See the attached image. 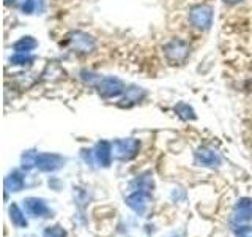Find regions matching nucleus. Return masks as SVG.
I'll use <instances>...</instances> for the list:
<instances>
[{
	"mask_svg": "<svg viewBox=\"0 0 252 237\" xmlns=\"http://www.w3.org/2000/svg\"><path fill=\"white\" fill-rule=\"evenodd\" d=\"M251 213H252V199H249V198H243V199L236 202V207H235V220L236 221L249 220Z\"/></svg>",
	"mask_w": 252,
	"mask_h": 237,
	"instance_id": "9b49d317",
	"label": "nucleus"
},
{
	"mask_svg": "<svg viewBox=\"0 0 252 237\" xmlns=\"http://www.w3.org/2000/svg\"><path fill=\"white\" fill-rule=\"evenodd\" d=\"M241 2H244V0H224L225 5H240Z\"/></svg>",
	"mask_w": 252,
	"mask_h": 237,
	"instance_id": "412c9836",
	"label": "nucleus"
},
{
	"mask_svg": "<svg viewBox=\"0 0 252 237\" xmlns=\"http://www.w3.org/2000/svg\"><path fill=\"white\" fill-rule=\"evenodd\" d=\"M189 44L183 40H172L167 44L164 46V54H165V59H167L172 65H180L183 63L188 55H189Z\"/></svg>",
	"mask_w": 252,
	"mask_h": 237,
	"instance_id": "f03ea898",
	"label": "nucleus"
},
{
	"mask_svg": "<svg viewBox=\"0 0 252 237\" xmlns=\"http://www.w3.org/2000/svg\"><path fill=\"white\" fill-rule=\"evenodd\" d=\"M43 237H68L66 229L60 226V225H52L47 226L43 233Z\"/></svg>",
	"mask_w": 252,
	"mask_h": 237,
	"instance_id": "dca6fc26",
	"label": "nucleus"
},
{
	"mask_svg": "<svg viewBox=\"0 0 252 237\" xmlns=\"http://www.w3.org/2000/svg\"><path fill=\"white\" fill-rule=\"evenodd\" d=\"M144 92L140 89H128L125 95V101H131V103H137L142 97H144Z\"/></svg>",
	"mask_w": 252,
	"mask_h": 237,
	"instance_id": "f3484780",
	"label": "nucleus"
},
{
	"mask_svg": "<svg viewBox=\"0 0 252 237\" xmlns=\"http://www.w3.org/2000/svg\"><path fill=\"white\" fill-rule=\"evenodd\" d=\"M6 3H11V2H16V0H5Z\"/></svg>",
	"mask_w": 252,
	"mask_h": 237,
	"instance_id": "4be33fe9",
	"label": "nucleus"
},
{
	"mask_svg": "<svg viewBox=\"0 0 252 237\" xmlns=\"http://www.w3.org/2000/svg\"><path fill=\"white\" fill-rule=\"evenodd\" d=\"M24 209L32 217H49L51 215V209L47 207V204L43 199H38V198H27L24 199Z\"/></svg>",
	"mask_w": 252,
	"mask_h": 237,
	"instance_id": "6e6552de",
	"label": "nucleus"
},
{
	"mask_svg": "<svg viewBox=\"0 0 252 237\" xmlns=\"http://www.w3.org/2000/svg\"><path fill=\"white\" fill-rule=\"evenodd\" d=\"M94 157H96V160L101 166H107L112 163V158H114V154H112V144L107 141H101L98 142L96 149H94Z\"/></svg>",
	"mask_w": 252,
	"mask_h": 237,
	"instance_id": "9d476101",
	"label": "nucleus"
},
{
	"mask_svg": "<svg viewBox=\"0 0 252 237\" xmlns=\"http://www.w3.org/2000/svg\"><path fill=\"white\" fill-rule=\"evenodd\" d=\"M24 188V177L19 171H13L10 176L5 177V190L8 192H21Z\"/></svg>",
	"mask_w": 252,
	"mask_h": 237,
	"instance_id": "f8f14e48",
	"label": "nucleus"
},
{
	"mask_svg": "<svg viewBox=\"0 0 252 237\" xmlns=\"http://www.w3.org/2000/svg\"><path fill=\"white\" fill-rule=\"evenodd\" d=\"M36 158H38V154L33 152V150H29V152H26L22 155V168L29 171L32 168H36Z\"/></svg>",
	"mask_w": 252,
	"mask_h": 237,
	"instance_id": "2eb2a0df",
	"label": "nucleus"
},
{
	"mask_svg": "<svg viewBox=\"0 0 252 237\" xmlns=\"http://www.w3.org/2000/svg\"><path fill=\"white\" fill-rule=\"evenodd\" d=\"M69 44L71 49L77 54H90L96 47L94 38L90 37L89 34H84V32H74L69 38Z\"/></svg>",
	"mask_w": 252,
	"mask_h": 237,
	"instance_id": "39448f33",
	"label": "nucleus"
},
{
	"mask_svg": "<svg viewBox=\"0 0 252 237\" xmlns=\"http://www.w3.org/2000/svg\"><path fill=\"white\" fill-rule=\"evenodd\" d=\"M189 22L197 30H207L210 29L213 22V10L208 5H197L189 13Z\"/></svg>",
	"mask_w": 252,
	"mask_h": 237,
	"instance_id": "7ed1b4c3",
	"label": "nucleus"
},
{
	"mask_svg": "<svg viewBox=\"0 0 252 237\" xmlns=\"http://www.w3.org/2000/svg\"><path fill=\"white\" fill-rule=\"evenodd\" d=\"M10 218L13 221V225H16L18 228H27V218L24 215V212L19 209L18 204H13L10 207Z\"/></svg>",
	"mask_w": 252,
	"mask_h": 237,
	"instance_id": "4468645a",
	"label": "nucleus"
},
{
	"mask_svg": "<svg viewBox=\"0 0 252 237\" xmlns=\"http://www.w3.org/2000/svg\"><path fill=\"white\" fill-rule=\"evenodd\" d=\"M195 158L197 163L202 166H208V168H215V166L220 164V157L218 155V152L211 150L208 147H200L195 152Z\"/></svg>",
	"mask_w": 252,
	"mask_h": 237,
	"instance_id": "1a4fd4ad",
	"label": "nucleus"
},
{
	"mask_svg": "<svg viewBox=\"0 0 252 237\" xmlns=\"http://www.w3.org/2000/svg\"><path fill=\"white\" fill-rule=\"evenodd\" d=\"M235 237H252V226H238L235 229Z\"/></svg>",
	"mask_w": 252,
	"mask_h": 237,
	"instance_id": "a211bd4d",
	"label": "nucleus"
},
{
	"mask_svg": "<svg viewBox=\"0 0 252 237\" xmlns=\"http://www.w3.org/2000/svg\"><path fill=\"white\" fill-rule=\"evenodd\" d=\"M148 201H150V193L142 192V190H137V192H134L132 195L126 198V204H128L137 215H144L148 207Z\"/></svg>",
	"mask_w": 252,
	"mask_h": 237,
	"instance_id": "0eeeda50",
	"label": "nucleus"
},
{
	"mask_svg": "<svg viewBox=\"0 0 252 237\" xmlns=\"http://www.w3.org/2000/svg\"><path fill=\"white\" fill-rule=\"evenodd\" d=\"M13 63H16V65H26V63L32 62V57L29 54H16L14 57L11 59Z\"/></svg>",
	"mask_w": 252,
	"mask_h": 237,
	"instance_id": "6ab92c4d",
	"label": "nucleus"
},
{
	"mask_svg": "<svg viewBox=\"0 0 252 237\" xmlns=\"http://www.w3.org/2000/svg\"><path fill=\"white\" fill-rule=\"evenodd\" d=\"M96 89H98V93L101 95V97L114 98V97H118V95L125 92V84L118 78L106 76V78L99 79V82L96 84Z\"/></svg>",
	"mask_w": 252,
	"mask_h": 237,
	"instance_id": "20e7f679",
	"label": "nucleus"
},
{
	"mask_svg": "<svg viewBox=\"0 0 252 237\" xmlns=\"http://www.w3.org/2000/svg\"><path fill=\"white\" fill-rule=\"evenodd\" d=\"M65 164V158L59 154H38L36 168L43 172H54Z\"/></svg>",
	"mask_w": 252,
	"mask_h": 237,
	"instance_id": "423d86ee",
	"label": "nucleus"
},
{
	"mask_svg": "<svg viewBox=\"0 0 252 237\" xmlns=\"http://www.w3.org/2000/svg\"><path fill=\"white\" fill-rule=\"evenodd\" d=\"M35 6H36V0H26V2H24L22 10L30 14V13L35 11Z\"/></svg>",
	"mask_w": 252,
	"mask_h": 237,
	"instance_id": "aec40b11",
	"label": "nucleus"
},
{
	"mask_svg": "<svg viewBox=\"0 0 252 237\" xmlns=\"http://www.w3.org/2000/svg\"><path fill=\"white\" fill-rule=\"evenodd\" d=\"M140 142L139 139L128 138V139H118L112 144V154L114 158L120 161H129L139 154Z\"/></svg>",
	"mask_w": 252,
	"mask_h": 237,
	"instance_id": "f257e3e1",
	"label": "nucleus"
},
{
	"mask_svg": "<svg viewBox=\"0 0 252 237\" xmlns=\"http://www.w3.org/2000/svg\"><path fill=\"white\" fill-rule=\"evenodd\" d=\"M36 46L38 43L32 37H24L14 44V51L16 54H29L30 51H33Z\"/></svg>",
	"mask_w": 252,
	"mask_h": 237,
	"instance_id": "ddd939ff",
	"label": "nucleus"
}]
</instances>
